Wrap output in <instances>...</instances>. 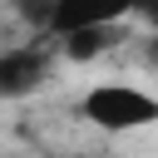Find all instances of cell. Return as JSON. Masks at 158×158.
Returning a JSON list of instances; mask_svg holds the SVG:
<instances>
[{
	"instance_id": "1",
	"label": "cell",
	"mask_w": 158,
	"mask_h": 158,
	"mask_svg": "<svg viewBox=\"0 0 158 158\" xmlns=\"http://www.w3.org/2000/svg\"><path fill=\"white\" fill-rule=\"evenodd\" d=\"M74 114L94 133L123 138V133H143V128L158 123V94L138 79H94L74 99Z\"/></svg>"
},
{
	"instance_id": "2",
	"label": "cell",
	"mask_w": 158,
	"mask_h": 158,
	"mask_svg": "<svg viewBox=\"0 0 158 158\" xmlns=\"http://www.w3.org/2000/svg\"><path fill=\"white\" fill-rule=\"evenodd\" d=\"M158 10V0H49V35L89 30V25H123L128 15Z\"/></svg>"
},
{
	"instance_id": "3",
	"label": "cell",
	"mask_w": 158,
	"mask_h": 158,
	"mask_svg": "<svg viewBox=\"0 0 158 158\" xmlns=\"http://www.w3.org/2000/svg\"><path fill=\"white\" fill-rule=\"evenodd\" d=\"M44 54L40 49H0V99H20L44 79Z\"/></svg>"
}]
</instances>
